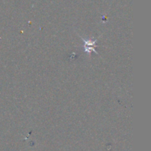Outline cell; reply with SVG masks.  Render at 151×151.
Returning a JSON list of instances; mask_svg holds the SVG:
<instances>
[{"label": "cell", "instance_id": "1", "mask_svg": "<svg viewBox=\"0 0 151 151\" xmlns=\"http://www.w3.org/2000/svg\"><path fill=\"white\" fill-rule=\"evenodd\" d=\"M83 40L84 43H85V44H84L85 50L88 54H90L92 50L94 52H95V53L97 54V52H96V50H94V47H95V43L96 41H97V40L92 41V40H86V39H84V38H83Z\"/></svg>", "mask_w": 151, "mask_h": 151}]
</instances>
